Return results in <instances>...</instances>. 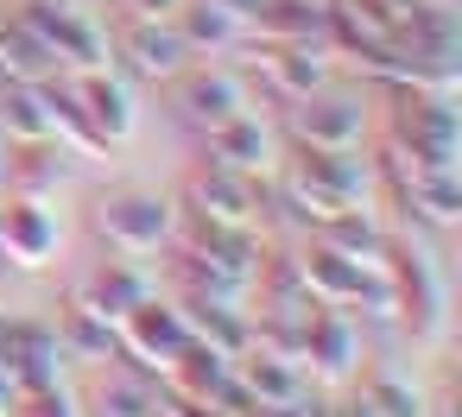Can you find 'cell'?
I'll list each match as a JSON object with an SVG mask.
<instances>
[{"label": "cell", "mask_w": 462, "mask_h": 417, "mask_svg": "<svg viewBox=\"0 0 462 417\" xmlns=\"http://www.w3.org/2000/svg\"><path fill=\"white\" fill-rule=\"evenodd\" d=\"M96 228H102L108 253H121V259H152L159 247L178 240V209H171L165 196H152V190H121V196L102 203Z\"/></svg>", "instance_id": "6da1fadb"}, {"label": "cell", "mask_w": 462, "mask_h": 417, "mask_svg": "<svg viewBox=\"0 0 462 417\" xmlns=\"http://www.w3.org/2000/svg\"><path fill=\"white\" fill-rule=\"evenodd\" d=\"M184 341H190V316H184V304L140 297V304L121 316V354H115V360L140 367L146 379H165V367L184 354Z\"/></svg>", "instance_id": "7a4b0ae2"}, {"label": "cell", "mask_w": 462, "mask_h": 417, "mask_svg": "<svg viewBox=\"0 0 462 417\" xmlns=\"http://www.w3.org/2000/svg\"><path fill=\"white\" fill-rule=\"evenodd\" d=\"M64 222L51 215V196H20V190H0V253L20 272H45L58 259Z\"/></svg>", "instance_id": "3957f363"}, {"label": "cell", "mask_w": 462, "mask_h": 417, "mask_svg": "<svg viewBox=\"0 0 462 417\" xmlns=\"http://www.w3.org/2000/svg\"><path fill=\"white\" fill-rule=\"evenodd\" d=\"M254 70H266V83H273L279 102H304V95H317L329 83L336 51L310 45V39H260L254 45Z\"/></svg>", "instance_id": "277c9868"}, {"label": "cell", "mask_w": 462, "mask_h": 417, "mask_svg": "<svg viewBox=\"0 0 462 417\" xmlns=\"http://www.w3.org/2000/svg\"><path fill=\"white\" fill-rule=\"evenodd\" d=\"M184 203H190L197 222H216V228H254L260 209H266V190H260V177L203 165V171L184 184Z\"/></svg>", "instance_id": "5b68a950"}, {"label": "cell", "mask_w": 462, "mask_h": 417, "mask_svg": "<svg viewBox=\"0 0 462 417\" xmlns=\"http://www.w3.org/2000/svg\"><path fill=\"white\" fill-rule=\"evenodd\" d=\"M367 133V114H361V95H336L329 83L317 95H304L291 108V140L298 146H317V152H336V146H361Z\"/></svg>", "instance_id": "8992f818"}, {"label": "cell", "mask_w": 462, "mask_h": 417, "mask_svg": "<svg viewBox=\"0 0 462 417\" xmlns=\"http://www.w3.org/2000/svg\"><path fill=\"white\" fill-rule=\"evenodd\" d=\"M171 83H178L171 102H178V114H184L197 133H209V127H222V121H235V114L247 108V83H241L235 70H222V64H216V70H209V64H203V70L184 64Z\"/></svg>", "instance_id": "52a82bcc"}, {"label": "cell", "mask_w": 462, "mask_h": 417, "mask_svg": "<svg viewBox=\"0 0 462 417\" xmlns=\"http://www.w3.org/2000/svg\"><path fill=\"white\" fill-rule=\"evenodd\" d=\"M298 360H310V373L317 379H348L355 373V360H361V322L348 316V304H317L310 310V322H304V354Z\"/></svg>", "instance_id": "ba28073f"}, {"label": "cell", "mask_w": 462, "mask_h": 417, "mask_svg": "<svg viewBox=\"0 0 462 417\" xmlns=\"http://www.w3.org/2000/svg\"><path fill=\"white\" fill-rule=\"evenodd\" d=\"M121 58H127L134 77H146V83H171V77L190 64V45L178 39L171 20H140V14H127V26H121Z\"/></svg>", "instance_id": "9c48e42d"}, {"label": "cell", "mask_w": 462, "mask_h": 417, "mask_svg": "<svg viewBox=\"0 0 462 417\" xmlns=\"http://www.w3.org/2000/svg\"><path fill=\"white\" fill-rule=\"evenodd\" d=\"M209 140V165H222V171H241V177H273V127L260 121V114H235V121H222V127H209L203 133Z\"/></svg>", "instance_id": "30bf717a"}, {"label": "cell", "mask_w": 462, "mask_h": 417, "mask_svg": "<svg viewBox=\"0 0 462 417\" xmlns=\"http://www.w3.org/2000/svg\"><path fill=\"white\" fill-rule=\"evenodd\" d=\"M235 385L247 392L254 411H266V404H291V398H304V392H310V373H304V360H291V354L247 348V354L235 360Z\"/></svg>", "instance_id": "8fae6325"}, {"label": "cell", "mask_w": 462, "mask_h": 417, "mask_svg": "<svg viewBox=\"0 0 462 417\" xmlns=\"http://www.w3.org/2000/svg\"><path fill=\"white\" fill-rule=\"evenodd\" d=\"M77 102H83V114L96 121V133H102L108 146L134 140V127H140L134 89H127V83H115L108 70H83V77H77Z\"/></svg>", "instance_id": "7c38bea8"}, {"label": "cell", "mask_w": 462, "mask_h": 417, "mask_svg": "<svg viewBox=\"0 0 462 417\" xmlns=\"http://www.w3.org/2000/svg\"><path fill=\"white\" fill-rule=\"evenodd\" d=\"M64 140H7V165H0V190H20V196H51L64 184Z\"/></svg>", "instance_id": "4fadbf2b"}, {"label": "cell", "mask_w": 462, "mask_h": 417, "mask_svg": "<svg viewBox=\"0 0 462 417\" xmlns=\"http://www.w3.org/2000/svg\"><path fill=\"white\" fill-rule=\"evenodd\" d=\"M317 247H329V253H342V259H361V266H386V228L374 222V209L361 203V209H336V215H323L317 228Z\"/></svg>", "instance_id": "5bb4252c"}, {"label": "cell", "mask_w": 462, "mask_h": 417, "mask_svg": "<svg viewBox=\"0 0 462 417\" xmlns=\"http://www.w3.org/2000/svg\"><path fill=\"white\" fill-rule=\"evenodd\" d=\"M58 348H64V360L108 367V360L121 354V329H115L102 310H89L83 297H70V304H64V316H58Z\"/></svg>", "instance_id": "9a60e30c"}, {"label": "cell", "mask_w": 462, "mask_h": 417, "mask_svg": "<svg viewBox=\"0 0 462 417\" xmlns=\"http://www.w3.org/2000/svg\"><path fill=\"white\" fill-rule=\"evenodd\" d=\"M171 26H178V39L190 45V58H197V51L222 58V51H235V45L247 39V20L228 14L222 0H184V7L171 14Z\"/></svg>", "instance_id": "2e32d148"}, {"label": "cell", "mask_w": 462, "mask_h": 417, "mask_svg": "<svg viewBox=\"0 0 462 417\" xmlns=\"http://www.w3.org/2000/svg\"><path fill=\"white\" fill-rule=\"evenodd\" d=\"M77 297H83L89 310H102V316L121 329V316H127L140 297H152V278H146L134 259H102V266L83 278V291H77Z\"/></svg>", "instance_id": "e0dca14e"}, {"label": "cell", "mask_w": 462, "mask_h": 417, "mask_svg": "<svg viewBox=\"0 0 462 417\" xmlns=\"http://www.w3.org/2000/svg\"><path fill=\"white\" fill-rule=\"evenodd\" d=\"M64 64L51 51V39H39L20 14L14 20H0V77L7 83H51Z\"/></svg>", "instance_id": "ac0fdd59"}, {"label": "cell", "mask_w": 462, "mask_h": 417, "mask_svg": "<svg viewBox=\"0 0 462 417\" xmlns=\"http://www.w3.org/2000/svg\"><path fill=\"white\" fill-rule=\"evenodd\" d=\"M184 316H190V335H197V341H209V348H222L228 360H241V354L254 348V322H247V310H241V304L190 297V291H184Z\"/></svg>", "instance_id": "d6986e66"}, {"label": "cell", "mask_w": 462, "mask_h": 417, "mask_svg": "<svg viewBox=\"0 0 462 417\" xmlns=\"http://www.w3.org/2000/svg\"><path fill=\"white\" fill-rule=\"evenodd\" d=\"M247 32L260 39H310V45H329V7L323 0H260Z\"/></svg>", "instance_id": "ffe728a7"}, {"label": "cell", "mask_w": 462, "mask_h": 417, "mask_svg": "<svg viewBox=\"0 0 462 417\" xmlns=\"http://www.w3.org/2000/svg\"><path fill=\"white\" fill-rule=\"evenodd\" d=\"M96 417H159V385L140 367L108 360V373L96 385Z\"/></svg>", "instance_id": "44dd1931"}, {"label": "cell", "mask_w": 462, "mask_h": 417, "mask_svg": "<svg viewBox=\"0 0 462 417\" xmlns=\"http://www.w3.org/2000/svg\"><path fill=\"white\" fill-rule=\"evenodd\" d=\"M399 196H405L411 215L430 222V228H456V222H462V184H456V171H418V177L399 184Z\"/></svg>", "instance_id": "7402d4cb"}, {"label": "cell", "mask_w": 462, "mask_h": 417, "mask_svg": "<svg viewBox=\"0 0 462 417\" xmlns=\"http://www.w3.org/2000/svg\"><path fill=\"white\" fill-rule=\"evenodd\" d=\"M0 133L7 140H51L45 83H0Z\"/></svg>", "instance_id": "603a6c76"}, {"label": "cell", "mask_w": 462, "mask_h": 417, "mask_svg": "<svg viewBox=\"0 0 462 417\" xmlns=\"http://www.w3.org/2000/svg\"><path fill=\"white\" fill-rule=\"evenodd\" d=\"M361 398L374 404V417H430L424 392H418L405 373H393V367H374V373H361Z\"/></svg>", "instance_id": "cb8c5ba5"}, {"label": "cell", "mask_w": 462, "mask_h": 417, "mask_svg": "<svg viewBox=\"0 0 462 417\" xmlns=\"http://www.w3.org/2000/svg\"><path fill=\"white\" fill-rule=\"evenodd\" d=\"M7 417H83V411H77V398H70V392H64V379H58V385H39V392H20Z\"/></svg>", "instance_id": "d4e9b609"}, {"label": "cell", "mask_w": 462, "mask_h": 417, "mask_svg": "<svg viewBox=\"0 0 462 417\" xmlns=\"http://www.w3.org/2000/svg\"><path fill=\"white\" fill-rule=\"evenodd\" d=\"M184 7V0H127V14H140V20H171Z\"/></svg>", "instance_id": "484cf974"}, {"label": "cell", "mask_w": 462, "mask_h": 417, "mask_svg": "<svg viewBox=\"0 0 462 417\" xmlns=\"http://www.w3.org/2000/svg\"><path fill=\"white\" fill-rule=\"evenodd\" d=\"M323 417H374V404L355 392V398H342V404H336V411H323Z\"/></svg>", "instance_id": "4316f807"}, {"label": "cell", "mask_w": 462, "mask_h": 417, "mask_svg": "<svg viewBox=\"0 0 462 417\" xmlns=\"http://www.w3.org/2000/svg\"><path fill=\"white\" fill-rule=\"evenodd\" d=\"M222 7H228V14H241V20H254V7H260V0H222Z\"/></svg>", "instance_id": "83f0119b"}, {"label": "cell", "mask_w": 462, "mask_h": 417, "mask_svg": "<svg viewBox=\"0 0 462 417\" xmlns=\"http://www.w3.org/2000/svg\"><path fill=\"white\" fill-rule=\"evenodd\" d=\"M0 165H7V133H0Z\"/></svg>", "instance_id": "f1b7e54d"}, {"label": "cell", "mask_w": 462, "mask_h": 417, "mask_svg": "<svg viewBox=\"0 0 462 417\" xmlns=\"http://www.w3.org/2000/svg\"><path fill=\"white\" fill-rule=\"evenodd\" d=\"M0 335H7V316H0Z\"/></svg>", "instance_id": "f546056e"}, {"label": "cell", "mask_w": 462, "mask_h": 417, "mask_svg": "<svg viewBox=\"0 0 462 417\" xmlns=\"http://www.w3.org/2000/svg\"><path fill=\"white\" fill-rule=\"evenodd\" d=\"M0 83H7V77H0Z\"/></svg>", "instance_id": "4dcf8cb0"}]
</instances>
